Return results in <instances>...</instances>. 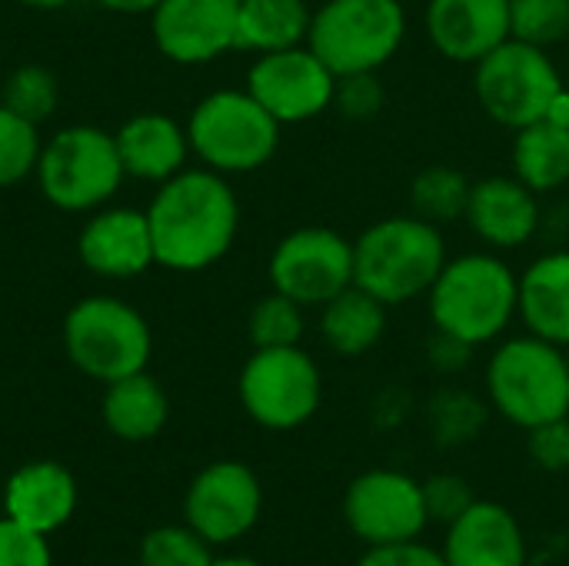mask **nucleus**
<instances>
[{
	"label": "nucleus",
	"mask_w": 569,
	"mask_h": 566,
	"mask_svg": "<svg viewBox=\"0 0 569 566\" xmlns=\"http://www.w3.org/2000/svg\"><path fill=\"white\" fill-rule=\"evenodd\" d=\"M20 3H27L33 10H57V7H67L70 0H20Z\"/></svg>",
	"instance_id": "obj_41"
},
{
	"label": "nucleus",
	"mask_w": 569,
	"mask_h": 566,
	"mask_svg": "<svg viewBox=\"0 0 569 566\" xmlns=\"http://www.w3.org/2000/svg\"><path fill=\"white\" fill-rule=\"evenodd\" d=\"M237 397L257 427L287 434L310 424L320 410L323 374L300 344L263 347L247 357L237 377Z\"/></svg>",
	"instance_id": "obj_10"
},
{
	"label": "nucleus",
	"mask_w": 569,
	"mask_h": 566,
	"mask_svg": "<svg viewBox=\"0 0 569 566\" xmlns=\"http://www.w3.org/2000/svg\"><path fill=\"white\" fill-rule=\"evenodd\" d=\"M567 87H569V70H567Z\"/></svg>",
	"instance_id": "obj_44"
},
{
	"label": "nucleus",
	"mask_w": 569,
	"mask_h": 566,
	"mask_svg": "<svg viewBox=\"0 0 569 566\" xmlns=\"http://www.w3.org/2000/svg\"><path fill=\"white\" fill-rule=\"evenodd\" d=\"M113 140H117L123 170L133 180L163 183L177 177L180 170H187L190 137H187V127L177 123L170 113L143 110L130 117L127 123H120Z\"/></svg>",
	"instance_id": "obj_21"
},
{
	"label": "nucleus",
	"mask_w": 569,
	"mask_h": 566,
	"mask_svg": "<svg viewBox=\"0 0 569 566\" xmlns=\"http://www.w3.org/2000/svg\"><path fill=\"white\" fill-rule=\"evenodd\" d=\"M213 544H207L193 527L170 524L153 527L140 540V564L143 566H213Z\"/></svg>",
	"instance_id": "obj_30"
},
{
	"label": "nucleus",
	"mask_w": 569,
	"mask_h": 566,
	"mask_svg": "<svg viewBox=\"0 0 569 566\" xmlns=\"http://www.w3.org/2000/svg\"><path fill=\"white\" fill-rule=\"evenodd\" d=\"M157 50L180 67H203L237 50V0H160L150 10Z\"/></svg>",
	"instance_id": "obj_15"
},
{
	"label": "nucleus",
	"mask_w": 569,
	"mask_h": 566,
	"mask_svg": "<svg viewBox=\"0 0 569 566\" xmlns=\"http://www.w3.org/2000/svg\"><path fill=\"white\" fill-rule=\"evenodd\" d=\"M513 177L523 180L533 193L547 197L569 183V127H557L550 120L527 123L513 130L510 147Z\"/></svg>",
	"instance_id": "obj_26"
},
{
	"label": "nucleus",
	"mask_w": 569,
	"mask_h": 566,
	"mask_svg": "<svg viewBox=\"0 0 569 566\" xmlns=\"http://www.w3.org/2000/svg\"><path fill=\"white\" fill-rule=\"evenodd\" d=\"M490 407L513 427L533 430L569 417V357L533 334L497 340L487 364Z\"/></svg>",
	"instance_id": "obj_4"
},
{
	"label": "nucleus",
	"mask_w": 569,
	"mask_h": 566,
	"mask_svg": "<svg viewBox=\"0 0 569 566\" xmlns=\"http://www.w3.org/2000/svg\"><path fill=\"white\" fill-rule=\"evenodd\" d=\"M563 83L567 77L553 63L550 50L513 37L473 63L477 103L493 123L507 130L543 120L550 100L563 90Z\"/></svg>",
	"instance_id": "obj_9"
},
{
	"label": "nucleus",
	"mask_w": 569,
	"mask_h": 566,
	"mask_svg": "<svg viewBox=\"0 0 569 566\" xmlns=\"http://www.w3.org/2000/svg\"><path fill=\"white\" fill-rule=\"evenodd\" d=\"M307 334V307L290 300L287 294L270 290L260 297L247 317V337L253 350L263 347H297Z\"/></svg>",
	"instance_id": "obj_28"
},
{
	"label": "nucleus",
	"mask_w": 569,
	"mask_h": 566,
	"mask_svg": "<svg viewBox=\"0 0 569 566\" xmlns=\"http://www.w3.org/2000/svg\"><path fill=\"white\" fill-rule=\"evenodd\" d=\"M0 566H53L50 540L0 517Z\"/></svg>",
	"instance_id": "obj_34"
},
{
	"label": "nucleus",
	"mask_w": 569,
	"mask_h": 566,
	"mask_svg": "<svg viewBox=\"0 0 569 566\" xmlns=\"http://www.w3.org/2000/svg\"><path fill=\"white\" fill-rule=\"evenodd\" d=\"M97 3L113 13H150L160 0H97Z\"/></svg>",
	"instance_id": "obj_40"
},
{
	"label": "nucleus",
	"mask_w": 569,
	"mask_h": 566,
	"mask_svg": "<svg viewBox=\"0 0 569 566\" xmlns=\"http://www.w3.org/2000/svg\"><path fill=\"white\" fill-rule=\"evenodd\" d=\"M343 520L367 547L420 540L430 524L423 484L403 470H367L343 494Z\"/></svg>",
	"instance_id": "obj_12"
},
{
	"label": "nucleus",
	"mask_w": 569,
	"mask_h": 566,
	"mask_svg": "<svg viewBox=\"0 0 569 566\" xmlns=\"http://www.w3.org/2000/svg\"><path fill=\"white\" fill-rule=\"evenodd\" d=\"M543 120H550V123H557V127H569V87L563 83V90L550 100V107H547V117Z\"/></svg>",
	"instance_id": "obj_39"
},
{
	"label": "nucleus",
	"mask_w": 569,
	"mask_h": 566,
	"mask_svg": "<svg viewBox=\"0 0 569 566\" xmlns=\"http://www.w3.org/2000/svg\"><path fill=\"white\" fill-rule=\"evenodd\" d=\"M387 103V90L380 83V73H347L337 77V90H333V107L343 120L363 123L373 120Z\"/></svg>",
	"instance_id": "obj_33"
},
{
	"label": "nucleus",
	"mask_w": 569,
	"mask_h": 566,
	"mask_svg": "<svg viewBox=\"0 0 569 566\" xmlns=\"http://www.w3.org/2000/svg\"><path fill=\"white\" fill-rule=\"evenodd\" d=\"M123 566H143V564H140V560H137V564H123Z\"/></svg>",
	"instance_id": "obj_43"
},
{
	"label": "nucleus",
	"mask_w": 569,
	"mask_h": 566,
	"mask_svg": "<svg viewBox=\"0 0 569 566\" xmlns=\"http://www.w3.org/2000/svg\"><path fill=\"white\" fill-rule=\"evenodd\" d=\"M57 100H60V90H57V77L40 67V63H23L17 67L7 83H3V107H10L13 113H20L23 120L30 123H43L53 117L57 110Z\"/></svg>",
	"instance_id": "obj_29"
},
{
	"label": "nucleus",
	"mask_w": 569,
	"mask_h": 566,
	"mask_svg": "<svg viewBox=\"0 0 569 566\" xmlns=\"http://www.w3.org/2000/svg\"><path fill=\"white\" fill-rule=\"evenodd\" d=\"M387 310L377 297L350 284L320 307V337L337 357H363L387 334Z\"/></svg>",
	"instance_id": "obj_24"
},
{
	"label": "nucleus",
	"mask_w": 569,
	"mask_h": 566,
	"mask_svg": "<svg viewBox=\"0 0 569 566\" xmlns=\"http://www.w3.org/2000/svg\"><path fill=\"white\" fill-rule=\"evenodd\" d=\"M567 357H569V350H567Z\"/></svg>",
	"instance_id": "obj_45"
},
{
	"label": "nucleus",
	"mask_w": 569,
	"mask_h": 566,
	"mask_svg": "<svg viewBox=\"0 0 569 566\" xmlns=\"http://www.w3.org/2000/svg\"><path fill=\"white\" fill-rule=\"evenodd\" d=\"M520 274L497 250L450 257L427 294L433 330L467 344H497L517 320Z\"/></svg>",
	"instance_id": "obj_2"
},
{
	"label": "nucleus",
	"mask_w": 569,
	"mask_h": 566,
	"mask_svg": "<svg viewBox=\"0 0 569 566\" xmlns=\"http://www.w3.org/2000/svg\"><path fill=\"white\" fill-rule=\"evenodd\" d=\"M247 90L280 123H307L333 107L337 73L307 47L260 53L247 70Z\"/></svg>",
	"instance_id": "obj_14"
},
{
	"label": "nucleus",
	"mask_w": 569,
	"mask_h": 566,
	"mask_svg": "<svg viewBox=\"0 0 569 566\" xmlns=\"http://www.w3.org/2000/svg\"><path fill=\"white\" fill-rule=\"evenodd\" d=\"M427 354H430V364H433V367H440V370H457L460 364L470 360L473 347H467V344H460V340H453V337L433 330V340H430Z\"/></svg>",
	"instance_id": "obj_38"
},
{
	"label": "nucleus",
	"mask_w": 569,
	"mask_h": 566,
	"mask_svg": "<svg viewBox=\"0 0 569 566\" xmlns=\"http://www.w3.org/2000/svg\"><path fill=\"white\" fill-rule=\"evenodd\" d=\"M313 10L307 0H237V50L273 53L307 43Z\"/></svg>",
	"instance_id": "obj_25"
},
{
	"label": "nucleus",
	"mask_w": 569,
	"mask_h": 566,
	"mask_svg": "<svg viewBox=\"0 0 569 566\" xmlns=\"http://www.w3.org/2000/svg\"><path fill=\"white\" fill-rule=\"evenodd\" d=\"M33 177L43 200L57 210L93 214L113 200L127 170L113 133L93 123H73L43 143Z\"/></svg>",
	"instance_id": "obj_8"
},
{
	"label": "nucleus",
	"mask_w": 569,
	"mask_h": 566,
	"mask_svg": "<svg viewBox=\"0 0 569 566\" xmlns=\"http://www.w3.org/2000/svg\"><path fill=\"white\" fill-rule=\"evenodd\" d=\"M423 30L450 63H477L510 40V0H427Z\"/></svg>",
	"instance_id": "obj_18"
},
{
	"label": "nucleus",
	"mask_w": 569,
	"mask_h": 566,
	"mask_svg": "<svg viewBox=\"0 0 569 566\" xmlns=\"http://www.w3.org/2000/svg\"><path fill=\"white\" fill-rule=\"evenodd\" d=\"M40 130L10 107L0 103V187H13L37 170L40 160Z\"/></svg>",
	"instance_id": "obj_31"
},
{
	"label": "nucleus",
	"mask_w": 569,
	"mask_h": 566,
	"mask_svg": "<svg viewBox=\"0 0 569 566\" xmlns=\"http://www.w3.org/2000/svg\"><path fill=\"white\" fill-rule=\"evenodd\" d=\"M510 37L533 47H557L569 37V0H510Z\"/></svg>",
	"instance_id": "obj_32"
},
{
	"label": "nucleus",
	"mask_w": 569,
	"mask_h": 566,
	"mask_svg": "<svg viewBox=\"0 0 569 566\" xmlns=\"http://www.w3.org/2000/svg\"><path fill=\"white\" fill-rule=\"evenodd\" d=\"M280 130L247 87L207 93L187 120L190 153L223 177L267 167L280 147Z\"/></svg>",
	"instance_id": "obj_7"
},
{
	"label": "nucleus",
	"mask_w": 569,
	"mask_h": 566,
	"mask_svg": "<svg viewBox=\"0 0 569 566\" xmlns=\"http://www.w3.org/2000/svg\"><path fill=\"white\" fill-rule=\"evenodd\" d=\"M263 514L260 477L240 460L207 464L183 494V524L207 544L227 547L243 540Z\"/></svg>",
	"instance_id": "obj_13"
},
{
	"label": "nucleus",
	"mask_w": 569,
	"mask_h": 566,
	"mask_svg": "<svg viewBox=\"0 0 569 566\" xmlns=\"http://www.w3.org/2000/svg\"><path fill=\"white\" fill-rule=\"evenodd\" d=\"M443 230L417 214H393L353 240V284L383 307L427 297L447 264Z\"/></svg>",
	"instance_id": "obj_3"
},
{
	"label": "nucleus",
	"mask_w": 569,
	"mask_h": 566,
	"mask_svg": "<svg viewBox=\"0 0 569 566\" xmlns=\"http://www.w3.org/2000/svg\"><path fill=\"white\" fill-rule=\"evenodd\" d=\"M80 264L103 280H133L147 274L153 257V237L147 210L133 207H100L83 224L77 237Z\"/></svg>",
	"instance_id": "obj_16"
},
{
	"label": "nucleus",
	"mask_w": 569,
	"mask_h": 566,
	"mask_svg": "<svg viewBox=\"0 0 569 566\" xmlns=\"http://www.w3.org/2000/svg\"><path fill=\"white\" fill-rule=\"evenodd\" d=\"M77 504V477L57 460H30L17 467L3 487V517L47 540L73 520Z\"/></svg>",
	"instance_id": "obj_19"
},
{
	"label": "nucleus",
	"mask_w": 569,
	"mask_h": 566,
	"mask_svg": "<svg viewBox=\"0 0 569 566\" xmlns=\"http://www.w3.org/2000/svg\"><path fill=\"white\" fill-rule=\"evenodd\" d=\"M407 40L400 0H323L313 10L307 47L337 73H380Z\"/></svg>",
	"instance_id": "obj_5"
},
{
	"label": "nucleus",
	"mask_w": 569,
	"mask_h": 566,
	"mask_svg": "<svg viewBox=\"0 0 569 566\" xmlns=\"http://www.w3.org/2000/svg\"><path fill=\"white\" fill-rule=\"evenodd\" d=\"M100 417L103 427L123 440V444H147L160 437V430L170 420V400L163 387L147 374H130L113 384H103V400H100Z\"/></svg>",
	"instance_id": "obj_23"
},
{
	"label": "nucleus",
	"mask_w": 569,
	"mask_h": 566,
	"mask_svg": "<svg viewBox=\"0 0 569 566\" xmlns=\"http://www.w3.org/2000/svg\"><path fill=\"white\" fill-rule=\"evenodd\" d=\"M470 190L473 180L463 170L450 163H430L410 180V210L437 227H447L467 217Z\"/></svg>",
	"instance_id": "obj_27"
},
{
	"label": "nucleus",
	"mask_w": 569,
	"mask_h": 566,
	"mask_svg": "<svg viewBox=\"0 0 569 566\" xmlns=\"http://www.w3.org/2000/svg\"><path fill=\"white\" fill-rule=\"evenodd\" d=\"M423 497H427L430 520H437L443 527H450L477 500L473 490H470V484L460 480V477H430L423 484Z\"/></svg>",
	"instance_id": "obj_35"
},
{
	"label": "nucleus",
	"mask_w": 569,
	"mask_h": 566,
	"mask_svg": "<svg viewBox=\"0 0 569 566\" xmlns=\"http://www.w3.org/2000/svg\"><path fill=\"white\" fill-rule=\"evenodd\" d=\"M213 566H263V564H257V560H250V557H217Z\"/></svg>",
	"instance_id": "obj_42"
},
{
	"label": "nucleus",
	"mask_w": 569,
	"mask_h": 566,
	"mask_svg": "<svg viewBox=\"0 0 569 566\" xmlns=\"http://www.w3.org/2000/svg\"><path fill=\"white\" fill-rule=\"evenodd\" d=\"M147 220L157 264L177 274H200L220 264L237 244L240 200L223 173L187 167L157 183Z\"/></svg>",
	"instance_id": "obj_1"
},
{
	"label": "nucleus",
	"mask_w": 569,
	"mask_h": 566,
	"mask_svg": "<svg viewBox=\"0 0 569 566\" xmlns=\"http://www.w3.org/2000/svg\"><path fill=\"white\" fill-rule=\"evenodd\" d=\"M67 360L97 384L140 374L153 354V334L143 314L117 297H83L63 317Z\"/></svg>",
	"instance_id": "obj_6"
},
{
	"label": "nucleus",
	"mask_w": 569,
	"mask_h": 566,
	"mask_svg": "<svg viewBox=\"0 0 569 566\" xmlns=\"http://www.w3.org/2000/svg\"><path fill=\"white\" fill-rule=\"evenodd\" d=\"M440 554L447 566H527V540L520 520L507 507L473 500L447 527Z\"/></svg>",
	"instance_id": "obj_20"
},
{
	"label": "nucleus",
	"mask_w": 569,
	"mask_h": 566,
	"mask_svg": "<svg viewBox=\"0 0 569 566\" xmlns=\"http://www.w3.org/2000/svg\"><path fill=\"white\" fill-rule=\"evenodd\" d=\"M267 277L277 294L320 310L353 284V240L330 227H297L277 240Z\"/></svg>",
	"instance_id": "obj_11"
},
{
	"label": "nucleus",
	"mask_w": 569,
	"mask_h": 566,
	"mask_svg": "<svg viewBox=\"0 0 569 566\" xmlns=\"http://www.w3.org/2000/svg\"><path fill=\"white\" fill-rule=\"evenodd\" d=\"M463 220L470 224L473 237L487 250H497V254L520 250L543 227L540 193H533L513 173L483 177L470 190V203H467V217Z\"/></svg>",
	"instance_id": "obj_17"
},
{
	"label": "nucleus",
	"mask_w": 569,
	"mask_h": 566,
	"mask_svg": "<svg viewBox=\"0 0 569 566\" xmlns=\"http://www.w3.org/2000/svg\"><path fill=\"white\" fill-rule=\"evenodd\" d=\"M517 320L527 334L569 350V250H547L527 264Z\"/></svg>",
	"instance_id": "obj_22"
},
{
	"label": "nucleus",
	"mask_w": 569,
	"mask_h": 566,
	"mask_svg": "<svg viewBox=\"0 0 569 566\" xmlns=\"http://www.w3.org/2000/svg\"><path fill=\"white\" fill-rule=\"evenodd\" d=\"M527 434H530L527 447H530V457H533L537 467H543L550 474L569 470V417L543 424V427H533Z\"/></svg>",
	"instance_id": "obj_36"
},
{
	"label": "nucleus",
	"mask_w": 569,
	"mask_h": 566,
	"mask_svg": "<svg viewBox=\"0 0 569 566\" xmlns=\"http://www.w3.org/2000/svg\"><path fill=\"white\" fill-rule=\"evenodd\" d=\"M357 566H447V560L440 550L420 540H407V544H390V547H370Z\"/></svg>",
	"instance_id": "obj_37"
}]
</instances>
